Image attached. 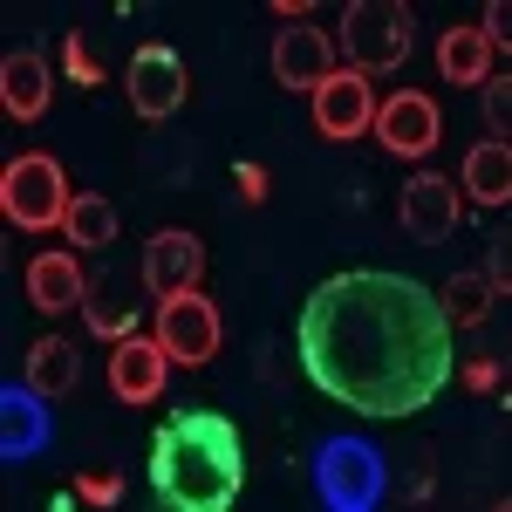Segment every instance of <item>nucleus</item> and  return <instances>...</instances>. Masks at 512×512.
<instances>
[{
    "mask_svg": "<svg viewBox=\"0 0 512 512\" xmlns=\"http://www.w3.org/2000/svg\"><path fill=\"white\" fill-rule=\"evenodd\" d=\"M437 69H444V82H458V89H478V82L492 76V48H485L478 28H451V35L437 41Z\"/></svg>",
    "mask_w": 512,
    "mask_h": 512,
    "instance_id": "dca6fc26",
    "label": "nucleus"
},
{
    "mask_svg": "<svg viewBox=\"0 0 512 512\" xmlns=\"http://www.w3.org/2000/svg\"><path fill=\"white\" fill-rule=\"evenodd\" d=\"M89 328H96V335H110V342H123V335L137 328V308L117 301V294H103V301L89 294Z\"/></svg>",
    "mask_w": 512,
    "mask_h": 512,
    "instance_id": "aec40b11",
    "label": "nucleus"
},
{
    "mask_svg": "<svg viewBox=\"0 0 512 512\" xmlns=\"http://www.w3.org/2000/svg\"><path fill=\"white\" fill-rule=\"evenodd\" d=\"M492 301H499V287L485 274H451L444 280V294H437V308L451 328H478V321H492Z\"/></svg>",
    "mask_w": 512,
    "mask_h": 512,
    "instance_id": "a211bd4d",
    "label": "nucleus"
},
{
    "mask_svg": "<svg viewBox=\"0 0 512 512\" xmlns=\"http://www.w3.org/2000/svg\"><path fill=\"white\" fill-rule=\"evenodd\" d=\"M499 369H506V362H465L458 376H465L472 390H499Z\"/></svg>",
    "mask_w": 512,
    "mask_h": 512,
    "instance_id": "393cba45",
    "label": "nucleus"
},
{
    "mask_svg": "<svg viewBox=\"0 0 512 512\" xmlns=\"http://www.w3.org/2000/svg\"><path fill=\"white\" fill-rule=\"evenodd\" d=\"M465 192H472V205H506L512 198V151L506 144H472L465 151Z\"/></svg>",
    "mask_w": 512,
    "mask_h": 512,
    "instance_id": "2eb2a0df",
    "label": "nucleus"
},
{
    "mask_svg": "<svg viewBox=\"0 0 512 512\" xmlns=\"http://www.w3.org/2000/svg\"><path fill=\"white\" fill-rule=\"evenodd\" d=\"M376 144L390 151V158L403 164H417V158H431L437 151V137H444V117H437V103L424 96V89H396V96H383L376 103Z\"/></svg>",
    "mask_w": 512,
    "mask_h": 512,
    "instance_id": "39448f33",
    "label": "nucleus"
},
{
    "mask_svg": "<svg viewBox=\"0 0 512 512\" xmlns=\"http://www.w3.org/2000/svg\"><path fill=\"white\" fill-rule=\"evenodd\" d=\"M239 192L260 205V198H267V171H260V164H239Z\"/></svg>",
    "mask_w": 512,
    "mask_h": 512,
    "instance_id": "a878e982",
    "label": "nucleus"
},
{
    "mask_svg": "<svg viewBox=\"0 0 512 512\" xmlns=\"http://www.w3.org/2000/svg\"><path fill=\"white\" fill-rule=\"evenodd\" d=\"M478 35H485V48H492V55L506 48V35H512V14H506V0H492V7H485V21H478Z\"/></svg>",
    "mask_w": 512,
    "mask_h": 512,
    "instance_id": "5701e85b",
    "label": "nucleus"
},
{
    "mask_svg": "<svg viewBox=\"0 0 512 512\" xmlns=\"http://www.w3.org/2000/svg\"><path fill=\"white\" fill-rule=\"evenodd\" d=\"M198 280H205V246H198L185 226H171V233H151L144 246V287L171 301V294H192Z\"/></svg>",
    "mask_w": 512,
    "mask_h": 512,
    "instance_id": "9d476101",
    "label": "nucleus"
},
{
    "mask_svg": "<svg viewBox=\"0 0 512 512\" xmlns=\"http://www.w3.org/2000/svg\"><path fill=\"white\" fill-rule=\"evenodd\" d=\"M62 233L76 239V246H110V239H117V205H110L103 192H76V198H69Z\"/></svg>",
    "mask_w": 512,
    "mask_h": 512,
    "instance_id": "6ab92c4d",
    "label": "nucleus"
},
{
    "mask_svg": "<svg viewBox=\"0 0 512 512\" xmlns=\"http://www.w3.org/2000/svg\"><path fill=\"white\" fill-rule=\"evenodd\" d=\"M130 103H137V117H178V103H185V62H178V48H164V41H144L137 55H130Z\"/></svg>",
    "mask_w": 512,
    "mask_h": 512,
    "instance_id": "0eeeda50",
    "label": "nucleus"
},
{
    "mask_svg": "<svg viewBox=\"0 0 512 512\" xmlns=\"http://www.w3.org/2000/svg\"><path fill=\"white\" fill-rule=\"evenodd\" d=\"M451 226H458V192H451L437 171L410 178V185H403V233L437 246V239H451Z\"/></svg>",
    "mask_w": 512,
    "mask_h": 512,
    "instance_id": "9b49d317",
    "label": "nucleus"
},
{
    "mask_svg": "<svg viewBox=\"0 0 512 512\" xmlns=\"http://www.w3.org/2000/svg\"><path fill=\"white\" fill-rule=\"evenodd\" d=\"M158 342L171 362H185V369H205L212 355H219V308L205 301V294H171L158 301Z\"/></svg>",
    "mask_w": 512,
    "mask_h": 512,
    "instance_id": "423d86ee",
    "label": "nucleus"
},
{
    "mask_svg": "<svg viewBox=\"0 0 512 512\" xmlns=\"http://www.w3.org/2000/svg\"><path fill=\"white\" fill-rule=\"evenodd\" d=\"M28 301H35L41 315H69L89 301V280H82L76 253H35L28 260Z\"/></svg>",
    "mask_w": 512,
    "mask_h": 512,
    "instance_id": "4468645a",
    "label": "nucleus"
},
{
    "mask_svg": "<svg viewBox=\"0 0 512 512\" xmlns=\"http://www.w3.org/2000/svg\"><path fill=\"white\" fill-rule=\"evenodd\" d=\"M164 342H151V335H123L117 355H110V390L123 396V403H151V396L164 390Z\"/></svg>",
    "mask_w": 512,
    "mask_h": 512,
    "instance_id": "f8f14e48",
    "label": "nucleus"
},
{
    "mask_svg": "<svg viewBox=\"0 0 512 512\" xmlns=\"http://www.w3.org/2000/svg\"><path fill=\"white\" fill-rule=\"evenodd\" d=\"M274 76L287 89H301V96H315L321 82L335 76V41L321 35L315 21H287L274 35Z\"/></svg>",
    "mask_w": 512,
    "mask_h": 512,
    "instance_id": "1a4fd4ad",
    "label": "nucleus"
},
{
    "mask_svg": "<svg viewBox=\"0 0 512 512\" xmlns=\"http://www.w3.org/2000/svg\"><path fill=\"white\" fill-rule=\"evenodd\" d=\"M76 369H82V355H76V342H62V335H41L35 349H28V383H35L41 396L76 390Z\"/></svg>",
    "mask_w": 512,
    "mask_h": 512,
    "instance_id": "f3484780",
    "label": "nucleus"
},
{
    "mask_svg": "<svg viewBox=\"0 0 512 512\" xmlns=\"http://www.w3.org/2000/svg\"><path fill=\"white\" fill-rule=\"evenodd\" d=\"M69 178H62V164L41 158V151H21V158H7L0 171V205H7V226H21V233H48V226H62L69 219Z\"/></svg>",
    "mask_w": 512,
    "mask_h": 512,
    "instance_id": "20e7f679",
    "label": "nucleus"
},
{
    "mask_svg": "<svg viewBox=\"0 0 512 512\" xmlns=\"http://www.w3.org/2000/svg\"><path fill=\"white\" fill-rule=\"evenodd\" d=\"M485 117H492V144H506V123H512V82L506 76H485Z\"/></svg>",
    "mask_w": 512,
    "mask_h": 512,
    "instance_id": "412c9836",
    "label": "nucleus"
},
{
    "mask_svg": "<svg viewBox=\"0 0 512 512\" xmlns=\"http://www.w3.org/2000/svg\"><path fill=\"white\" fill-rule=\"evenodd\" d=\"M62 55H69V76H76V82H96V76H103V69H96V55H89V41H82V35H69V41H62Z\"/></svg>",
    "mask_w": 512,
    "mask_h": 512,
    "instance_id": "b1692460",
    "label": "nucleus"
},
{
    "mask_svg": "<svg viewBox=\"0 0 512 512\" xmlns=\"http://www.w3.org/2000/svg\"><path fill=\"white\" fill-rule=\"evenodd\" d=\"M376 123V89L362 69H335V76L315 89V130L321 137H335V144H349Z\"/></svg>",
    "mask_w": 512,
    "mask_h": 512,
    "instance_id": "6e6552de",
    "label": "nucleus"
},
{
    "mask_svg": "<svg viewBox=\"0 0 512 512\" xmlns=\"http://www.w3.org/2000/svg\"><path fill=\"white\" fill-rule=\"evenodd\" d=\"M246 485L233 417L219 410H171L151 437V492L171 512H226Z\"/></svg>",
    "mask_w": 512,
    "mask_h": 512,
    "instance_id": "f03ea898",
    "label": "nucleus"
},
{
    "mask_svg": "<svg viewBox=\"0 0 512 512\" xmlns=\"http://www.w3.org/2000/svg\"><path fill=\"white\" fill-rule=\"evenodd\" d=\"M410 41H417V21H410V7H396V0H349L342 7V55H349V69L362 76H383L396 69L403 55H410Z\"/></svg>",
    "mask_w": 512,
    "mask_h": 512,
    "instance_id": "7ed1b4c3",
    "label": "nucleus"
},
{
    "mask_svg": "<svg viewBox=\"0 0 512 512\" xmlns=\"http://www.w3.org/2000/svg\"><path fill=\"white\" fill-rule=\"evenodd\" d=\"M48 96H55L48 62H41L35 48H14V55L0 62V103H7V117H14V123H35L41 110H48Z\"/></svg>",
    "mask_w": 512,
    "mask_h": 512,
    "instance_id": "ddd939ff",
    "label": "nucleus"
},
{
    "mask_svg": "<svg viewBox=\"0 0 512 512\" xmlns=\"http://www.w3.org/2000/svg\"><path fill=\"white\" fill-rule=\"evenodd\" d=\"M301 369L355 417H417L451 383V321L424 280L390 267L328 274L301 308Z\"/></svg>",
    "mask_w": 512,
    "mask_h": 512,
    "instance_id": "f257e3e1",
    "label": "nucleus"
},
{
    "mask_svg": "<svg viewBox=\"0 0 512 512\" xmlns=\"http://www.w3.org/2000/svg\"><path fill=\"white\" fill-rule=\"evenodd\" d=\"M76 499H89V506H117V499H123V478L117 472H82L76 478Z\"/></svg>",
    "mask_w": 512,
    "mask_h": 512,
    "instance_id": "4be33fe9",
    "label": "nucleus"
}]
</instances>
